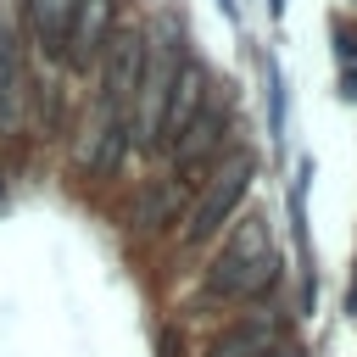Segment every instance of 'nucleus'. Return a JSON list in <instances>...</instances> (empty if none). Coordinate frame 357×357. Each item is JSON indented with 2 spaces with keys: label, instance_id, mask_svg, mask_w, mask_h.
<instances>
[{
  "label": "nucleus",
  "instance_id": "nucleus-1",
  "mask_svg": "<svg viewBox=\"0 0 357 357\" xmlns=\"http://www.w3.org/2000/svg\"><path fill=\"white\" fill-rule=\"evenodd\" d=\"M273 279H279V257L268 245V223L262 218H240L229 245L212 257L201 290H206V301H245V296L273 290Z\"/></svg>",
  "mask_w": 357,
  "mask_h": 357
},
{
  "label": "nucleus",
  "instance_id": "nucleus-2",
  "mask_svg": "<svg viewBox=\"0 0 357 357\" xmlns=\"http://www.w3.org/2000/svg\"><path fill=\"white\" fill-rule=\"evenodd\" d=\"M184 61V45H178V28L167 22L156 45H145V67H139V84L128 95V139L139 151H162V106H167V84Z\"/></svg>",
  "mask_w": 357,
  "mask_h": 357
},
{
  "label": "nucleus",
  "instance_id": "nucleus-3",
  "mask_svg": "<svg viewBox=\"0 0 357 357\" xmlns=\"http://www.w3.org/2000/svg\"><path fill=\"white\" fill-rule=\"evenodd\" d=\"M251 173H257V162H251L245 151H234L212 178H201V195H195V206L184 212V245L212 240V234L234 218V206H240L245 190H251Z\"/></svg>",
  "mask_w": 357,
  "mask_h": 357
},
{
  "label": "nucleus",
  "instance_id": "nucleus-4",
  "mask_svg": "<svg viewBox=\"0 0 357 357\" xmlns=\"http://www.w3.org/2000/svg\"><path fill=\"white\" fill-rule=\"evenodd\" d=\"M223 139H229V106L223 100H201V112L178 128V139L167 145V156H173V167H178V184H201V173L212 167V156L223 151Z\"/></svg>",
  "mask_w": 357,
  "mask_h": 357
},
{
  "label": "nucleus",
  "instance_id": "nucleus-5",
  "mask_svg": "<svg viewBox=\"0 0 357 357\" xmlns=\"http://www.w3.org/2000/svg\"><path fill=\"white\" fill-rule=\"evenodd\" d=\"M123 151H128V117H123V106L95 100V112H89V123H84V134H78L73 162H78L89 178H112V173L123 167Z\"/></svg>",
  "mask_w": 357,
  "mask_h": 357
},
{
  "label": "nucleus",
  "instance_id": "nucleus-6",
  "mask_svg": "<svg viewBox=\"0 0 357 357\" xmlns=\"http://www.w3.org/2000/svg\"><path fill=\"white\" fill-rule=\"evenodd\" d=\"M22 95H28V73H22V17H17V0H0V128H6V134L22 123Z\"/></svg>",
  "mask_w": 357,
  "mask_h": 357
},
{
  "label": "nucleus",
  "instance_id": "nucleus-7",
  "mask_svg": "<svg viewBox=\"0 0 357 357\" xmlns=\"http://www.w3.org/2000/svg\"><path fill=\"white\" fill-rule=\"evenodd\" d=\"M145 45L151 39L139 28H123L117 39H106V50H100V100H112V106L128 112V95H134L139 67H145Z\"/></svg>",
  "mask_w": 357,
  "mask_h": 357
},
{
  "label": "nucleus",
  "instance_id": "nucleus-8",
  "mask_svg": "<svg viewBox=\"0 0 357 357\" xmlns=\"http://www.w3.org/2000/svg\"><path fill=\"white\" fill-rule=\"evenodd\" d=\"M112 17H117V0H73V22H67V67L89 73L112 39Z\"/></svg>",
  "mask_w": 357,
  "mask_h": 357
},
{
  "label": "nucleus",
  "instance_id": "nucleus-9",
  "mask_svg": "<svg viewBox=\"0 0 357 357\" xmlns=\"http://www.w3.org/2000/svg\"><path fill=\"white\" fill-rule=\"evenodd\" d=\"M212 89H206V67L201 61H178V73H173V84H167V106H162V151L178 139V128L201 112V100H206Z\"/></svg>",
  "mask_w": 357,
  "mask_h": 357
},
{
  "label": "nucleus",
  "instance_id": "nucleus-10",
  "mask_svg": "<svg viewBox=\"0 0 357 357\" xmlns=\"http://www.w3.org/2000/svg\"><path fill=\"white\" fill-rule=\"evenodd\" d=\"M273 346H279V318H273V312H257V318L229 324V329L212 340L206 357H268Z\"/></svg>",
  "mask_w": 357,
  "mask_h": 357
},
{
  "label": "nucleus",
  "instance_id": "nucleus-11",
  "mask_svg": "<svg viewBox=\"0 0 357 357\" xmlns=\"http://www.w3.org/2000/svg\"><path fill=\"white\" fill-rule=\"evenodd\" d=\"M28 11V33L50 61H67V22H73V0H22Z\"/></svg>",
  "mask_w": 357,
  "mask_h": 357
},
{
  "label": "nucleus",
  "instance_id": "nucleus-12",
  "mask_svg": "<svg viewBox=\"0 0 357 357\" xmlns=\"http://www.w3.org/2000/svg\"><path fill=\"white\" fill-rule=\"evenodd\" d=\"M178 206H184V184H178V178H173V184H151V190L134 201V229L162 234V229L178 218Z\"/></svg>",
  "mask_w": 357,
  "mask_h": 357
},
{
  "label": "nucleus",
  "instance_id": "nucleus-13",
  "mask_svg": "<svg viewBox=\"0 0 357 357\" xmlns=\"http://www.w3.org/2000/svg\"><path fill=\"white\" fill-rule=\"evenodd\" d=\"M340 67H346V95H357V45H340Z\"/></svg>",
  "mask_w": 357,
  "mask_h": 357
},
{
  "label": "nucleus",
  "instance_id": "nucleus-14",
  "mask_svg": "<svg viewBox=\"0 0 357 357\" xmlns=\"http://www.w3.org/2000/svg\"><path fill=\"white\" fill-rule=\"evenodd\" d=\"M268 357H301V346H273Z\"/></svg>",
  "mask_w": 357,
  "mask_h": 357
},
{
  "label": "nucleus",
  "instance_id": "nucleus-15",
  "mask_svg": "<svg viewBox=\"0 0 357 357\" xmlns=\"http://www.w3.org/2000/svg\"><path fill=\"white\" fill-rule=\"evenodd\" d=\"M346 307H351V312H357V279H351V296H346Z\"/></svg>",
  "mask_w": 357,
  "mask_h": 357
},
{
  "label": "nucleus",
  "instance_id": "nucleus-16",
  "mask_svg": "<svg viewBox=\"0 0 357 357\" xmlns=\"http://www.w3.org/2000/svg\"><path fill=\"white\" fill-rule=\"evenodd\" d=\"M0 195H6V178H0Z\"/></svg>",
  "mask_w": 357,
  "mask_h": 357
}]
</instances>
